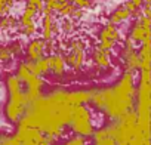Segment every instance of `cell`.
I'll list each match as a JSON object with an SVG mask.
<instances>
[{"mask_svg": "<svg viewBox=\"0 0 151 145\" xmlns=\"http://www.w3.org/2000/svg\"><path fill=\"white\" fill-rule=\"evenodd\" d=\"M27 8H31V9H34L39 14V12L43 11L45 2H43V0H27Z\"/></svg>", "mask_w": 151, "mask_h": 145, "instance_id": "obj_31", "label": "cell"}, {"mask_svg": "<svg viewBox=\"0 0 151 145\" xmlns=\"http://www.w3.org/2000/svg\"><path fill=\"white\" fill-rule=\"evenodd\" d=\"M28 105H30V102H28L27 95L22 89L17 90V92H11L9 99L5 105V117L11 123H18L24 117Z\"/></svg>", "mask_w": 151, "mask_h": 145, "instance_id": "obj_7", "label": "cell"}, {"mask_svg": "<svg viewBox=\"0 0 151 145\" xmlns=\"http://www.w3.org/2000/svg\"><path fill=\"white\" fill-rule=\"evenodd\" d=\"M73 133L83 136V138H89L92 136L95 126H93V120H92V111L88 108V105H76L71 110V116H70V121L67 124Z\"/></svg>", "mask_w": 151, "mask_h": 145, "instance_id": "obj_4", "label": "cell"}, {"mask_svg": "<svg viewBox=\"0 0 151 145\" xmlns=\"http://www.w3.org/2000/svg\"><path fill=\"white\" fill-rule=\"evenodd\" d=\"M18 31L25 36V37H31L37 33V27H36V22L34 24H30V25H25V27H18Z\"/></svg>", "mask_w": 151, "mask_h": 145, "instance_id": "obj_28", "label": "cell"}, {"mask_svg": "<svg viewBox=\"0 0 151 145\" xmlns=\"http://www.w3.org/2000/svg\"><path fill=\"white\" fill-rule=\"evenodd\" d=\"M136 101V124L144 135H150V108H151V83L150 71H142L139 76V86L135 95Z\"/></svg>", "mask_w": 151, "mask_h": 145, "instance_id": "obj_3", "label": "cell"}, {"mask_svg": "<svg viewBox=\"0 0 151 145\" xmlns=\"http://www.w3.org/2000/svg\"><path fill=\"white\" fill-rule=\"evenodd\" d=\"M58 3H73V0H56Z\"/></svg>", "mask_w": 151, "mask_h": 145, "instance_id": "obj_35", "label": "cell"}, {"mask_svg": "<svg viewBox=\"0 0 151 145\" xmlns=\"http://www.w3.org/2000/svg\"><path fill=\"white\" fill-rule=\"evenodd\" d=\"M73 105L68 101V90L55 89L47 95H42L36 101L30 102L24 117L18 124L39 129L43 135L59 139L65 126L70 121Z\"/></svg>", "mask_w": 151, "mask_h": 145, "instance_id": "obj_1", "label": "cell"}, {"mask_svg": "<svg viewBox=\"0 0 151 145\" xmlns=\"http://www.w3.org/2000/svg\"><path fill=\"white\" fill-rule=\"evenodd\" d=\"M12 58H14V55H12L9 46H0V62L8 64L12 61Z\"/></svg>", "mask_w": 151, "mask_h": 145, "instance_id": "obj_26", "label": "cell"}, {"mask_svg": "<svg viewBox=\"0 0 151 145\" xmlns=\"http://www.w3.org/2000/svg\"><path fill=\"white\" fill-rule=\"evenodd\" d=\"M9 49H11V52H12L14 56H18V55H21V52H22V46H21V43H18V42L11 43V45H9Z\"/></svg>", "mask_w": 151, "mask_h": 145, "instance_id": "obj_32", "label": "cell"}, {"mask_svg": "<svg viewBox=\"0 0 151 145\" xmlns=\"http://www.w3.org/2000/svg\"><path fill=\"white\" fill-rule=\"evenodd\" d=\"M92 145H117L116 141L111 138V135L107 132L105 126L98 129V130H93L92 133Z\"/></svg>", "mask_w": 151, "mask_h": 145, "instance_id": "obj_18", "label": "cell"}, {"mask_svg": "<svg viewBox=\"0 0 151 145\" xmlns=\"http://www.w3.org/2000/svg\"><path fill=\"white\" fill-rule=\"evenodd\" d=\"M21 145H39V144H36V142H22Z\"/></svg>", "mask_w": 151, "mask_h": 145, "instance_id": "obj_36", "label": "cell"}, {"mask_svg": "<svg viewBox=\"0 0 151 145\" xmlns=\"http://www.w3.org/2000/svg\"><path fill=\"white\" fill-rule=\"evenodd\" d=\"M15 136H17V139H18L21 144H22V142H36V144H39L45 135H43L39 129H36V127L18 124Z\"/></svg>", "mask_w": 151, "mask_h": 145, "instance_id": "obj_11", "label": "cell"}, {"mask_svg": "<svg viewBox=\"0 0 151 145\" xmlns=\"http://www.w3.org/2000/svg\"><path fill=\"white\" fill-rule=\"evenodd\" d=\"M138 55L141 58V70L142 71H150V59H151V56H150V40H145V42L141 43Z\"/></svg>", "mask_w": 151, "mask_h": 145, "instance_id": "obj_19", "label": "cell"}, {"mask_svg": "<svg viewBox=\"0 0 151 145\" xmlns=\"http://www.w3.org/2000/svg\"><path fill=\"white\" fill-rule=\"evenodd\" d=\"M92 62L96 68L99 70H108L111 67V55L108 50H104L102 47H99L98 45L92 49Z\"/></svg>", "mask_w": 151, "mask_h": 145, "instance_id": "obj_14", "label": "cell"}, {"mask_svg": "<svg viewBox=\"0 0 151 145\" xmlns=\"http://www.w3.org/2000/svg\"><path fill=\"white\" fill-rule=\"evenodd\" d=\"M74 9H76V6L73 3H61V6H59V9H58L56 14L61 15L62 18H71Z\"/></svg>", "mask_w": 151, "mask_h": 145, "instance_id": "obj_25", "label": "cell"}, {"mask_svg": "<svg viewBox=\"0 0 151 145\" xmlns=\"http://www.w3.org/2000/svg\"><path fill=\"white\" fill-rule=\"evenodd\" d=\"M45 52H46V42L43 39H33L27 45V49H25L27 61L34 62V61L43 58L45 56Z\"/></svg>", "mask_w": 151, "mask_h": 145, "instance_id": "obj_13", "label": "cell"}, {"mask_svg": "<svg viewBox=\"0 0 151 145\" xmlns=\"http://www.w3.org/2000/svg\"><path fill=\"white\" fill-rule=\"evenodd\" d=\"M0 145H21V142L17 139L15 135H0Z\"/></svg>", "mask_w": 151, "mask_h": 145, "instance_id": "obj_27", "label": "cell"}, {"mask_svg": "<svg viewBox=\"0 0 151 145\" xmlns=\"http://www.w3.org/2000/svg\"><path fill=\"white\" fill-rule=\"evenodd\" d=\"M74 28H76V24H74V19H71V18H64L59 24V30L65 36H70L74 31Z\"/></svg>", "mask_w": 151, "mask_h": 145, "instance_id": "obj_24", "label": "cell"}, {"mask_svg": "<svg viewBox=\"0 0 151 145\" xmlns=\"http://www.w3.org/2000/svg\"><path fill=\"white\" fill-rule=\"evenodd\" d=\"M68 101L73 107L91 102V90H68Z\"/></svg>", "mask_w": 151, "mask_h": 145, "instance_id": "obj_16", "label": "cell"}, {"mask_svg": "<svg viewBox=\"0 0 151 145\" xmlns=\"http://www.w3.org/2000/svg\"><path fill=\"white\" fill-rule=\"evenodd\" d=\"M122 59L124 64V71L129 72H136L141 70V58L138 55L136 46L135 43L127 37L123 43V49H122Z\"/></svg>", "mask_w": 151, "mask_h": 145, "instance_id": "obj_8", "label": "cell"}, {"mask_svg": "<svg viewBox=\"0 0 151 145\" xmlns=\"http://www.w3.org/2000/svg\"><path fill=\"white\" fill-rule=\"evenodd\" d=\"M142 6H144V8H142V15L150 18V17H151V3H144Z\"/></svg>", "mask_w": 151, "mask_h": 145, "instance_id": "obj_33", "label": "cell"}, {"mask_svg": "<svg viewBox=\"0 0 151 145\" xmlns=\"http://www.w3.org/2000/svg\"><path fill=\"white\" fill-rule=\"evenodd\" d=\"M120 39H122V36H120L117 25H113L108 22L98 33V46L102 47L104 50L111 52L114 49V46L120 42Z\"/></svg>", "mask_w": 151, "mask_h": 145, "instance_id": "obj_9", "label": "cell"}, {"mask_svg": "<svg viewBox=\"0 0 151 145\" xmlns=\"http://www.w3.org/2000/svg\"><path fill=\"white\" fill-rule=\"evenodd\" d=\"M132 15L123 8V6H120V8H117L111 15H110V24H113V25H119V24H123L124 21H127L129 18H130Z\"/></svg>", "mask_w": 151, "mask_h": 145, "instance_id": "obj_20", "label": "cell"}, {"mask_svg": "<svg viewBox=\"0 0 151 145\" xmlns=\"http://www.w3.org/2000/svg\"><path fill=\"white\" fill-rule=\"evenodd\" d=\"M150 25H151V18L139 15L136 22L133 24L132 30H130V36L129 39L136 45V43H142L145 40H150Z\"/></svg>", "mask_w": 151, "mask_h": 145, "instance_id": "obj_10", "label": "cell"}, {"mask_svg": "<svg viewBox=\"0 0 151 145\" xmlns=\"http://www.w3.org/2000/svg\"><path fill=\"white\" fill-rule=\"evenodd\" d=\"M127 2H130L138 11H141V8H142V5H144V0H127Z\"/></svg>", "mask_w": 151, "mask_h": 145, "instance_id": "obj_34", "label": "cell"}, {"mask_svg": "<svg viewBox=\"0 0 151 145\" xmlns=\"http://www.w3.org/2000/svg\"><path fill=\"white\" fill-rule=\"evenodd\" d=\"M25 64H27V67L30 68V71L33 72V74H36V76H46L47 72H49V64H47V56H43V58H40V59H37V61H34V62H31V61H25Z\"/></svg>", "mask_w": 151, "mask_h": 145, "instance_id": "obj_17", "label": "cell"}, {"mask_svg": "<svg viewBox=\"0 0 151 145\" xmlns=\"http://www.w3.org/2000/svg\"><path fill=\"white\" fill-rule=\"evenodd\" d=\"M47 64H49V72L55 77H62L67 71V65L64 61L62 53H52L47 56Z\"/></svg>", "mask_w": 151, "mask_h": 145, "instance_id": "obj_15", "label": "cell"}, {"mask_svg": "<svg viewBox=\"0 0 151 145\" xmlns=\"http://www.w3.org/2000/svg\"><path fill=\"white\" fill-rule=\"evenodd\" d=\"M36 15H37V12H36L34 9L25 6V9H24L21 18L18 19V27H25V25L34 24V18H36Z\"/></svg>", "mask_w": 151, "mask_h": 145, "instance_id": "obj_21", "label": "cell"}, {"mask_svg": "<svg viewBox=\"0 0 151 145\" xmlns=\"http://www.w3.org/2000/svg\"><path fill=\"white\" fill-rule=\"evenodd\" d=\"M61 145H86V138L79 136V135H74L70 139H67L65 142H62Z\"/></svg>", "mask_w": 151, "mask_h": 145, "instance_id": "obj_29", "label": "cell"}, {"mask_svg": "<svg viewBox=\"0 0 151 145\" xmlns=\"http://www.w3.org/2000/svg\"><path fill=\"white\" fill-rule=\"evenodd\" d=\"M18 28V19L11 15H3L0 18V30L2 31H12Z\"/></svg>", "mask_w": 151, "mask_h": 145, "instance_id": "obj_22", "label": "cell"}, {"mask_svg": "<svg viewBox=\"0 0 151 145\" xmlns=\"http://www.w3.org/2000/svg\"><path fill=\"white\" fill-rule=\"evenodd\" d=\"M18 80L25 85V95H27V99L28 102H33L36 101L37 98L42 96V90H43V86H45V80L40 77V76H36L30 71V68L27 67L25 61L21 62L17 68V74Z\"/></svg>", "mask_w": 151, "mask_h": 145, "instance_id": "obj_5", "label": "cell"}, {"mask_svg": "<svg viewBox=\"0 0 151 145\" xmlns=\"http://www.w3.org/2000/svg\"><path fill=\"white\" fill-rule=\"evenodd\" d=\"M14 3H15V0H0V17L8 15Z\"/></svg>", "mask_w": 151, "mask_h": 145, "instance_id": "obj_30", "label": "cell"}, {"mask_svg": "<svg viewBox=\"0 0 151 145\" xmlns=\"http://www.w3.org/2000/svg\"><path fill=\"white\" fill-rule=\"evenodd\" d=\"M135 72L124 71L114 86L91 90V102L108 118L117 120L135 108Z\"/></svg>", "mask_w": 151, "mask_h": 145, "instance_id": "obj_2", "label": "cell"}, {"mask_svg": "<svg viewBox=\"0 0 151 145\" xmlns=\"http://www.w3.org/2000/svg\"><path fill=\"white\" fill-rule=\"evenodd\" d=\"M59 31V24L53 15H43L42 18V39L45 42H53V37Z\"/></svg>", "mask_w": 151, "mask_h": 145, "instance_id": "obj_12", "label": "cell"}, {"mask_svg": "<svg viewBox=\"0 0 151 145\" xmlns=\"http://www.w3.org/2000/svg\"><path fill=\"white\" fill-rule=\"evenodd\" d=\"M6 89H8V93L21 90V89H22V83L18 80V77H17L15 74H9V76L6 77Z\"/></svg>", "mask_w": 151, "mask_h": 145, "instance_id": "obj_23", "label": "cell"}, {"mask_svg": "<svg viewBox=\"0 0 151 145\" xmlns=\"http://www.w3.org/2000/svg\"><path fill=\"white\" fill-rule=\"evenodd\" d=\"M62 56L67 67H70L73 71H80L86 62V43L79 37L70 40Z\"/></svg>", "mask_w": 151, "mask_h": 145, "instance_id": "obj_6", "label": "cell"}]
</instances>
